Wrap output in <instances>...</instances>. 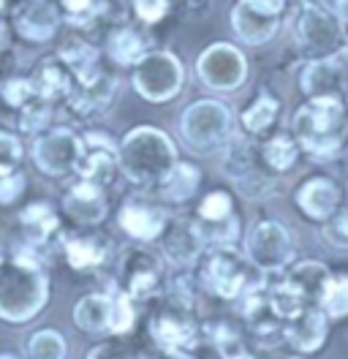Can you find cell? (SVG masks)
Listing matches in <instances>:
<instances>
[{
	"mask_svg": "<svg viewBox=\"0 0 348 359\" xmlns=\"http://www.w3.org/2000/svg\"><path fill=\"white\" fill-rule=\"evenodd\" d=\"M49 299V283L41 262L30 253H17L8 262H0V318L27 321L41 313Z\"/></svg>",
	"mask_w": 348,
	"mask_h": 359,
	"instance_id": "obj_1",
	"label": "cell"
},
{
	"mask_svg": "<svg viewBox=\"0 0 348 359\" xmlns=\"http://www.w3.org/2000/svg\"><path fill=\"white\" fill-rule=\"evenodd\" d=\"M117 163L123 175L136 185H163L177 166V153L172 139L163 131L142 126L123 139L117 150Z\"/></svg>",
	"mask_w": 348,
	"mask_h": 359,
	"instance_id": "obj_2",
	"label": "cell"
},
{
	"mask_svg": "<svg viewBox=\"0 0 348 359\" xmlns=\"http://www.w3.org/2000/svg\"><path fill=\"white\" fill-rule=\"evenodd\" d=\"M294 134L302 147L316 161H329L335 156L348 134L346 109L337 95L310 98L300 112L294 114Z\"/></svg>",
	"mask_w": 348,
	"mask_h": 359,
	"instance_id": "obj_3",
	"label": "cell"
},
{
	"mask_svg": "<svg viewBox=\"0 0 348 359\" xmlns=\"http://www.w3.org/2000/svg\"><path fill=\"white\" fill-rule=\"evenodd\" d=\"M291 25H294L297 44L302 46L304 52L316 55L319 60L332 57L335 52L343 49V39H346L343 36V25L337 20V14L326 11L324 6H319V3L302 0Z\"/></svg>",
	"mask_w": 348,
	"mask_h": 359,
	"instance_id": "obj_4",
	"label": "cell"
},
{
	"mask_svg": "<svg viewBox=\"0 0 348 359\" xmlns=\"http://www.w3.org/2000/svg\"><path fill=\"white\" fill-rule=\"evenodd\" d=\"M182 142L196 153H210L232 136V114L220 101H196L180 117Z\"/></svg>",
	"mask_w": 348,
	"mask_h": 359,
	"instance_id": "obj_5",
	"label": "cell"
},
{
	"mask_svg": "<svg viewBox=\"0 0 348 359\" xmlns=\"http://www.w3.org/2000/svg\"><path fill=\"white\" fill-rule=\"evenodd\" d=\"M133 88L147 101H172L182 90V66L172 52H147L133 71Z\"/></svg>",
	"mask_w": 348,
	"mask_h": 359,
	"instance_id": "obj_6",
	"label": "cell"
},
{
	"mask_svg": "<svg viewBox=\"0 0 348 359\" xmlns=\"http://www.w3.org/2000/svg\"><path fill=\"white\" fill-rule=\"evenodd\" d=\"M196 74H199L201 85H207L210 90L229 93V90H237L245 82L248 63H245V55L239 52L237 46L213 44L210 49H204L199 55Z\"/></svg>",
	"mask_w": 348,
	"mask_h": 359,
	"instance_id": "obj_7",
	"label": "cell"
},
{
	"mask_svg": "<svg viewBox=\"0 0 348 359\" xmlns=\"http://www.w3.org/2000/svg\"><path fill=\"white\" fill-rule=\"evenodd\" d=\"M248 262L261 272H278L294 256V243L286 226L278 221H261L248 237Z\"/></svg>",
	"mask_w": 348,
	"mask_h": 359,
	"instance_id": "obj_8",
	"label": "cell"
},
{
	"mask_svg": "<svg viewBox=\"0 0 348 359\" xmlns=\"http://www.w3.org/2000/svg\"><path fill=\"white\" fill-rule=\"evenodd\" d=\"M201 278H204V286L210 292H215L223 299H234L248 286L250 267L232 248H215L207 259V267L201 272Z\"/></svg>",
	"mask_w": 348,
	"mask_h": 359,
	"instance_id": "obj_9",
	"label": "cell"
},
{
	"mask_svg": "<svg viewBox=\"0 0 348 359\" xmlns=\"http://www.w3.org/2000/svg\"><path fill=\"white\" fill-rule=\"evenodd\" d=\"M33 158L46 175H68L79 169L82 142L68 128H55L46 136H39L33 144Z\"/></svg>",
	"mask_w": 348,
	"mask_h": 359,
	"instance_id": "obj_10",
	"label": "cell"
},
{
	"mask_svg": "<svg viewBox=\"0 0 348 359\" xmlns=\"http://www.w3.org/2000/svg\"><path fill=\"white\" fill-rule=\"evenodd\" d=\"M297 202L302 207V212L313 221H326L337 212V202H340V188L326 177H313L307 180L300 194Z\"/></svg>",
	"mask_w": 348,
	"mask_h": 359,
	"instance_id": "obj_11",
	"label": "cell"
},
{
	"mask_svg": "<svg viewBox=\"0 0 348 359\" xmlns=\"http://www.w3.org/2000/svg\"><path fill=\"white\" fill-rule=\"evenodd\" d=\"M232 25H234V33L245 44H267L275 33H278V14H267L259 11L248 3L239 0V6L232 11Z\"/></svg>",
	"mask_w": 348,
	"mask_h": 359,
	"instance_id": "obj_12",
	"label": "cell"
},
{
	"mask_svg": "<svg viewBox=\"0 0 348 359\" xmlns=\"http://www.w3.org/2000/svg\"><path fill=\"white\" fill-rule=\"evenodd\" d=\"M65 212L82 226L98 224L104 215H107V199H104V191L95 185V182H76L68 196H65Z\"/></svg>",
	"mask_w": 348,
	"mask_h": 359,
	"instance_id": "obj_13",
	"label": "cell"
},
{
	"mask_svg": "<svg viewBox=\"0 0 348 359\" xmlns=\"http://www.w3.org/2000/svg\"><path fill=\"white\" fill-rule=\"evenodd\" d=\"M161 289V264L150 253H130L126 262V294L133 299H150Z\"/></svg>",
	"mask_w": 348,
	"mask_h": 359,
	"instance_id": "obj_14",
	"label": "cell"
},
{
	"mask_svg": "<svg viewBox=\"0 0 348 359\" xmlns=\"http://www.w3.org/2000/svg\"><path fill=\"white\" fill-rule=\"evenodd\" d=\"M152 337L169 354H180L194 340V324H191L188 316L182 313V308H169V311L155 316V321H152Z\"/></svg>",
	"mask_w": 348,
	"mask_h": 359,
	"instance_id": "obj_15",
	"label": "cell"
},
{
	"mask_svg": "<svg viewBox=\"0 0 348 359\" xmlns=\"http://www.w3.org/2000/svg\"><path fill=\"white\" fill-rule=\"evenodd\" d=\"M114 318V297L87 294L74 308V324L87 335H109Z\"/></svg>",
	"mask_w": 348,
	"mask_h": 359,
	"instance_id": "obj_16",
	"label": "cell"
},
{
	"mask_svg": "<svg viewBox=\"0 0 348 359\" xmlns=\"http://www.w3.org/2000/svg\"><path fill=\"white\" fill-rule=\"evenodd\" d=\"M343 60H337L335 55L332 57H321V60H313L307 63L302 74V90L310 98H319V95H337V90L343 88L346 82V74H343Z\"/></svg>",
	"mask_w": 348,
	"mask_h": 359,
	"instance_id": "obj_17",
	"label": "cell"
},
{
	"mask_svg": "<svg viewBox=\"0 0 348 359\" xmlns=\"http://www.w3.org/2000/svg\"><path fill=\"white\" fill-rule=\"evenodd\" d=\"M87 147H90V150L82 156L76 172L82 175V180L95 182V185H98V182H109L112 175H114V169L120 166V163H117V153H114V147H112L101 134L87 136Z\"/></svg>",
	"mask_w": 348,
	"mask_h": 359,
	"instance_id": "obj_18",
	"label": "cell"
},
{
	"mask_svg": "<svg viewBox=\"0 0 348 359\" xmlns=\"http://www.w3.org/2000/svg\"><path fill=\"white\" fill-rule=\"evenodd\" d=\"M283 332H286V340L297 351H302V354L316 351L326 337V318L321 313V308H304Z\"/></svg>",
	"mask_w": 348,
	"mask_h": 359,
	"instance_id": "obj_19",
	"label": "cell"
},
{
	"mask_svg": "<svg viewBox=\"0 0 348 359\" xmlns=\"http://www.w3.org/2000/svg\"><path fill=\"white\" fill-rule=\"evenodd\" d=\"M329 280H332V275L321 262H302V264L291 267L286 283L310 305V302H321Z\"/></svg>",
	"mask_w": 348,
	"mask_h": 359,
	"instance_id": "obj_20",
	"label": "cell"
},
{
	"mask_svg": "<svg viewBox=\"0 0 348 359\" xmlns=\"http://www.w3.org/2000/svg\"><path fill=\"white\" fill-rule=\"evenodd\" d=\"M55 27H58V11H55V6L44 3V0L27 3L25 8H20V14H17V30H20L25 39H30V41H46V39H52Z\"/></svg>",
	"mask_w": 348,
	"mask_h": 359,
	"instance_id": "obj_21",
	"label": "cell"
},
{
	"mask_svg": "<svg viewBox=\"0 0 348 359\" xmlns=\"http://www.w3.org/2000/svg\"><path fill=\"white\" fill-rule=\"evenodd\" d=\"M120 226L136 240H155L163 231V215L145 204H126L120 210Z\"/></svg>",
	"mask_w": 348,
	"mask_h": 359,
	"instance_id": "obj_22",
	"label": "cell"
},
{
	"mask_svg": "<svg viewBox=\"0 0 348 359\" xmlns=\"http://www.w3.org/2000/svg\"><path fill=\"white\" fill-rule=\"evenodd\" d=\"M199 248H204L201 234H199V226L191 224V221L177 218L172 224V229L166 231V253H169V259L177 262V264H185V262H191L196 253H199Z\"/></svg>",
	"mask_w": 348,
	"mask_h": 359,
	"instance_id": "obj_23",
	"label": "cell"
},
{
	"mask_svg": "<svg viewBox=\"0 0 348 359\" xmlns=\"http://www.w3.org/2000/svg\"><path fill=\"white\" fill-rule=\"evenodd\" d=\"M112 95H114V82L109 76H104V74H98L95 79L82 82L79 93H74V98H71V107L79 114L90 117V114L101 112L112 101Z\"/></svg>",
	"mask_w": 348,
	"mask_h": 359,
	"instance_id": "obj_24",
	"label": "cell"
},
{
	"mask_svg": "<svg viewBox=\"0 0 348 359\" xmlns=\"http://www.w3.org/2000/svg\"><path fill=\"white\" fill-rule=\"evenodd\" d=\"M245 316H248V324L253 327L256 335H269V332H278L281 327V316L272 308V299H269V292L264 289H256V292L248 297L245 302Z\"/></svg>",
	"mask_w": 348,
	"mask_h": 359,
	"instance_id": "obj_25",
	"label": "cell"
},
{
	"mask_svg": "<svg viewBox=\"0 0 348 359\" xmlns=\"http://www.w3.org/2000/svg\"><path fill=\"white\" fill-rule=\"evenodd\" d=\"M20 218H22L25 231H27V237H30L33 243H44V240H49V234L58 231V215H55V210H52L49 204H44V202H36V204H30V207H25Z\"/></svg>",
	"mask_w": 348,
	"mask_h": 359,
	"instance_id": "obj_26",
	"label": "cell"
},
{
	"mask_svg": "<svg viewBox=\"0 0 348 359\" xmlns=\"http://www.w3.org/2000/svg\"><path fill=\"white\" fill-rule=\"evenodd\" d=\"M109 55L120 63V66H136L147 52H145V41L133 33V30H117L109 39Z\"/></svg>",
	"mask_w": 348,
	"mask_h": 359,
	"instance_id": "obj_27",
	"label": "cell"
},
{
	"mask_svg": "<svg viewBox=\"0 0 348 359\" xmlns=\"http://www.w3.org/2000/svg\"><path fill=\"white\" fill-rule=\"evenodd\" d=\"M65 256H68V264L74 269H90V267H98L104 262L107 248L101 245L98 240L79 237V240H68L65 243Z\"/></svg>",
	"mask_w": 348,
	"mask_h": 359,
	"instance_id": "obj_28",
	"label": "cell"
},
{
	"mask_svg": "<svg viewBox=\"0 0 348 359\" xmlns=\"http://www.w3.org/2000/svg\"><path fill=\"white\" fill-rule=\"evenodd\" d=\"M196 185H199L196 166H191V163H177L174 172L169 175V180L163 182V196L169 202H185V199L194 196Z\"/></svg>",
	"mask_w": 348,
	"mask_h": 359,
	"instance_id": "obj_29",
	"label": "cell"
},
{
	"mask_svg": "<svg viewBox=\"0 0 348 359\" xmlns=\"http://www.w3.org/2000/svg\"><path fill=\"white\" fill-rule=\"evenodd\" d=\"M60 57H63L68 68L76 74V79L79 82H90V79H95L98 76V55H95V49H90L85 44H68L60 52Z\"/></svg>",
	"mask_w": 348,
	"mask_h": 359,
	"instance_id": "obj_30",
	"label": "cell"
},
{
	"mask_svg": "<svg viewBox=\"0 0 348 359\" xmlns=\"http://www.w3.org/2000/svg\"><path fill=\"white\" fill-rule=\"evenodd\" d=\"M278 109H281V104H278V98H272V95H259L256 98V104L253 107H248L245 114H242V126L250 131V134H261V131H267L272 123H275V117H278Z\"/></svg>",
	"mask_w": 348,
	"mask_h": 359,
	"instance_id": "obj_31",
	"label": "cell"
},
{
	"mask_svg": "<svg viewBox=\"0 0 348 359\" xmlns=\"http://www.w3.org/2000/svg\"><path fill=\"white\" fill-rule=\"evenodd\" d=\"M27 359H65V340L55 330H41L27 340Z\"/></svg>",
	"mask_w": 348,
	"mask_h": 359,
	"instance_id": "obj_32",
	"label": "cell"
},
{
	"mask_svg": "<svg viewBox=\"0 0 348 359\" xmlns=\"http://www.w3.org/2000/svg\"><path fill=\"white\" fill-rule=\"evenodd\" d=\"M319 308L332 318H343L348 316V275H332V280L326 283V292L319 302Z\"/></svg>",
	"mask_w": 348,
	"mask_h": 359,
	"instance_id": "obj_33",
	"label": "cell"
},
{
	"mask_svg": "<svg viewBox=\"0 0 348 359\" xmlns=\"http://www.w3.org/2000/svg\"><path fill=\"white\" fill-rule=\"evenodd\" d=\"M199 226V234H201V243L204 248H232V243L237 240L239 226L234 218H226V221H210V224H196Z\"/></svg>",
	"mask_w": 348,
	"mask_h": 359,
	"instance_id": "obj_34",
	"label": "cell"
},
{
	"mask_svg": "<svg viewBox=\"0 0 348 359\" xmlns=\"http://www.w3.org/2000/svg\"><path fill=\"white\" fill-rule=\"evenodd\" d=\"M264 158L275 172H286L297 163V144L291 136H275L264 144Z\"/></svg>",
	"mask_w": 348,
	"mask_h": 359,
	"instance_id": "obj_35",
	"label": "cell"
},
{
	"mask_svg": "<svg viewBox=\"0 0 348 359\" xmlns=\"http://www.w3.org/2000/svg\"><path fill=\"white\" fill-rule=\"evenodd\" d=\"M68 90H71V82H68L65 71H60L55 63H46L39 74V79H36V93L46 101H52L58 95H65Z\"/></svg>",
	"mask_w": 348,
	"mask_h": 359,
	"instance_id": "obj_36",
	"label": "cell"
},
{
	"mask_svg": "<svg viewBox=\"0 0 348 359\" xmlns=\"http://www.w3.org/2000/svg\"><path fill=\"white\" fill-rule=\"evenodd\" d=\"M324 240L332 248L348 250V207L337 210L332 218H326L324 224Z\"/></svg>",
	"mask_w": 348,
	"mask_h": 359,
	"instance_id": "obj_37",
	"label": "cell"
},
{
	"mask_svg": "<svg viewBox=\"0 0 348 359\" xmlns=\"http://www.w3.org/2000/svg\"><path fill=\"white\" fill-rule=\"evenodd\" d=\"M46 123H49V101H46V98L39 95V101L33 98L30 104H25V112H22V131L39 134Z\"/></svg>",
	"mask_w": 348,
	"mask_h": 359,
	"instance_id": "obj_38",
	"label": "cell"
},
{
	"mask_svg": "<svg viewBox=\"0 0 348 359\" xmlns=\"http://www.w3.org/2000/svg\"><path fill=\"white\" fill-rule=\"evenodd\" d=\"M60 6L74 25H90L101 11V0H60Z\"/></svg>",
	"mask_w": 348,
	"mask_h": 359,
	"instance_id": "obj_39",
	"label": "cell"
},
{
	"mask_svg": "<svg viewBox=\"0 0 348 359\" xmlns=\"http://www.w3.org/2000/svg\"><path fill=\"white\" fill-rule=\"evenodd\" d=\"M22 161V144L17 136L0 131V175H14Z\"/></svg>",
	"mask_w": 348,
	"mask_h": 359,
	"instance_id": "obj_40",
	"label": "cell"
},
{
	"mask_svg": "<svg viewBox=\"0 0 348 359\" xmlns=\"http://www.w3.org/2000/svg\"><path fill=\"white\" fill-rule=\"evenodd\" d=\"M250 147L245 144V142H234L232 144V153L226 156V163H223V169L232 175V177H237L239 180H245V172H250Z\"/></svg>",
	"mask_w": 348,
	"mask_h": 359,
	"instance_id": "obj_41",
	"label": "cell"
},
{
	"mask_svg": "<svg viewBox=\"0 0 348 359\" xmlns=\"http://www.w3.org/2000/svg\"><path fill=\"white\" fill-rule=\"evenodd\" d=\"M199 215H201L204 221H226V218L232 215V199H229L226 194L215 191V194H210V196L201 202Z\"/></svg>",
	"mask_w": 348,
	"mask_h": 359,
	"instance_id": "obj_42",
	"label": "cell"
},
{
	"mask_svg": "<svg viewBox=\"0 0 348 359\" xmlns=\"http://www.w3.org/2000/svg\"><path fill=\"white\" fill-rule=\"evenodd\" d=\"M3 98L11 104V107H25L36 98V82L30 79H11L3 85Z\"/></svg>",
	"mask_w": 348,
	"mask_h": 359,
	"instance_id": "obj_43",
	"label": "cell"
},
{
	"mask_svg": "<svg viewBox=\"0 0 348 359\" xmlns=\"http://www.w3.org/2000/svg\"><path fill=\"white\" fill-rule=\"evenodd\" d=\"M133 327V308H130L128 294H117L114 297V318H112V332L126 335Z\"/></svg>",
	"mask_w": 348,
	"mask_h": 359,
	"instance_id": "obj_44",
	"label": "cell"
},
{
	"mask_svg": "<svg viewBox=\"0 0 348 359\" xmlns=\"http://www.w3.org/2000/svg\"><path fill=\"white\" fill-rule=\"evenodd\" d=\"M25 188V177L22 175H0V204H11Z\"/></svg>",
	"mask_w": 348,
	"mask_h": 359,
	"instance_id": "obj_45",
	"label": "cell"
},
{
	"mask_svg": "<svg viewBox=\"0 0 348 359\" xmlns=\"http://www.w3.org/2000/svg\"><path fill=\"white\" fill-rule=\"evenodd\" d=\"M136 14L145 22H158L166 14V0H136Z\"/></svg>",
	"mask_w": 348,
	"mask_h": 359,
	"instance_id": "obj_46",
	"label": "cell"
},
{
	"mask_svg": "<svg viewBox=\"0 0 348 359\" xmlns=\"http://www.w3.org/2000/svg\"><path fill=\"white\" fill-rule=\"evenodd\" d=\"M87 359H139V357H130L128 351H123L120 346H114V343H104V346H95Z\"/></svg>",
	"mask_w": 348,
	"mask_h": 359,
	"instance_id": "obj_47",
	"label": "cell"
},
{
	"mask_svg": "<svg viewBox=\"0 0 348 359\" xmlns=\"http://www.w3.org/2000/svg\"><path fill=\"white\" fill-rule=\"evenodd\" d=\"M242 3H248L259 11H267V14H281L283 6H286V0H242Z\"/></svg>",
	"mask_w": 348,
	"mask_h": 359,
	"instance_id": "obj_48",
	"label": "cell"
},
{
	"mask_svg": "<svg viewBox=\"0 0 348 359\" xmlns=\"http://www.w3.org/2000/svg\"><path fill=\"white\" fill-rule=\"evenodd\" d=\"M335 14L343 27H348V0H335Z\"/></svg>",
	"mask_w": 348,
	"mask_h": 359,
	"instance_id": "obj_49",
	"label": "cell"
},
{
	"mask_svg": "<svg viewBox=\"0 0 348 359\" xmlns=\"http://www.w3.org/2000/svg\"><path fill=\"white\" fill-rule=\"evenodd\" d=\"M226 359H253V357H248L245 351H237V354H232V357H226Z\"/></svg>",
	"mask_w": 348,
	"mask_h": 359,
	"instance_id": "obj_50",
	"label": "cell"
},
{
	"mask_svg": "<svg viewBox=\"0 0 348 359\" xmlns=\"http://www.w3.org/2000/svg\"><path fill=\"white\" fill-rule=\"evenodd\" d=\"M3 46H6V27L0 25V49H3Z\"/></svg>",
	"mask_w": 348,
	"mask_h": 359,
	"instance_id": "obj_51",
	"label": "cell"
},
{
	"mask_svg": "<svg viewBox=\"0 0 348 359\" xmlns=\"http://www.w3.org/2000/svg\"><path fill=\"white\" fill-rule=\"evenodd\" d=\"M0 359H14L11 354H0Z\"/></svg>",
	"mask_w": 348,
	"mask_h": 359,
	"instance_id": "obj_52",
	"label": "cell"
},
{
	"mask_svg": "<svg viewBox=\"0 0 348 359\" xmlns=\"http://www.w3.org/2000/svg\"><path fill=\"white\" fill-rule=\"evenodd\" d=\"M3 3H6V0H0V8H3Z\"/></svg>",
	"mask_w": 348,
	"mask_h": 359,
	"instance_id": "obj_53",
	"label": "cell"
}]
</instances>
